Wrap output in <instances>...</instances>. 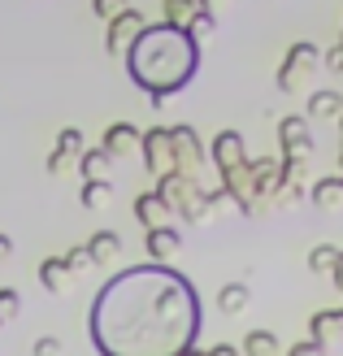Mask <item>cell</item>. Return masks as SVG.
<instances>
[{"mask_svg": "<svg viewBox=\"0 0 343 356\" xmlns=\"http://www.w3.org/2000/svg\"><path fill=\"white\" fill-rule=\"evenodd\" d=\"M200 70V44L191 40L183 26H143L135 40H131V52H126V74H131L143 92L152 100H166L174 92L196 79Z\"/></svg>", "mask_w": 343, "mask_h": 356, "instance_id": "2", "label": "cell"}, {"mask_svg": "<svg viewBox=\"0 0 343 356\" xmlns=\"http://www.w3.org/2000/svg\"><path fill=\"white\" fill-rule=\"evenodd\" d=\"M218 305H222V313H244L248 309V287H244V282H226V287H222V296H218Z\"/></svg>", "mask_w": 343, "mask_h": 356, "instance_id": "19", "label": "cell"}, {"mask_svg": "<svg viewBox=\"0 0 343 356\" xmlns=\"http://www.w3.org/2000/svg\"><path fill=\"white\" fill-rule=\"evenodd\" d=\"M326 65L335 70V74H343V44H335V48L326 52Z\"/></svg>", "mask_w": 343, "mask_h": 356, "instance_id": "28", "label": "cell"}, {"mask_svg": "<svg viewBox=\"0 0 343 356\" xmlns=\"http://www.w3.org/2000/svg\"><path fill=\"white\" fill-rule=\"evenodd\" d=\"M109 195H113L109 191V178H96V183L83 187V204L87 209H104V204H109Z\"/></svg>", "mask_w": 343, "mask_h": 356, "instance_id": "21", "label": "cell"}, {"mask_svg": "<svg viewBox=\"0 0 343 356\" xmlns=\"http://www.w3.org/2000/svg\"><path fill=\"white\" fill-rule=\"evenodd\" d=\"M161 9H166V22L170 26H187V17L196 13V0H166Z\"/></svg>", "mask_w": 343, "mask_h": 356, "instance_id": "22", "label": "cell"}, {"mask_svg": "<svg viewBox=\"0 0 343 356\" xmlns=\"http://www.w3.org/2000/svg\"><path fill=\"white\" fill-rule=\"evenodd\" d=\"M170 135V156H174V174H191L196 165L205 161V148L196 144V135L187 131V127H174V131H166Z\"/></svg>", "mask_w": 343, "mask_h": 356, "instance_id": "4", "label": "cell"}, {"mask_svg": "<svg viewBox=\"0 0 343 356\" xmlns=\"http://www.w3.org/2000/svg\"><path fill=\"white\" fill-rule=\"evenodd\" d=\"M335 257H339V248H330V243H321V248H313V257H309V270H313V274H330V265H335Z\"/></svg>", "mask_w": 343, "mask_h": 356, "instance_id": "24", "label": "cell"}, {"mask_svg": "<svg viewBox=\"0 0 343 356\" xmlns=\"http://www.w3.org/2000/svg\"><path fill=\"white\" fill-rule=\"evenodd\" d=\"M339 113H343L339 92H313L309 96V118H339Z\"/></svg>", "mask_w": 343, "mask_h": 356, "instance_id": "15", "label": "cell"}, {"mask_svg": "<svg viewBox=\"0 0 343 356\" xmlns=\"http://www.w3.org/2000/svg\"><path fill=\"white\" fill-rule=\"evenodd\" d=\"M209 356H239V352H234V348H213Z\"/></svg>", "mask_w": 343, "mask_h": 356, "instance_id": "32", "label": "cell"}, {"mask_svg": "<svg viewBox=\"0 0 343 356\" xmlns=\"http://www.w3.org/2000/svg\"><path fill=\"white\" fill-rule=\"evenodd\" d=\"M9 252H13V239H9V235H0V265L9 261Z\"/></svg>", "mask_w": 343, "mask_h": 356, "instance_id": "30", "label": "cell"}, {"mask_svg": "<svg viewBox=\"0 0 343 356\" xmlns=\"http://www.w3.org/2000/svg\"><path fill=\"white\" fill-rule=\"evenodd\" d=\"M13 313H17V291L0 287V322H13Z\"/></svg>", "mask_w": 343, "mask_h": 356, "instance_id": "26", "label": "cell"}, {"mask_svg": "<svg viewBox=\"0 0 343 356\" xmlns=\"http://www.w3.org/2000/svg\"><path fill=\"white\" fill-rule=\"evenodd\" d=\"M135 213H139V222L143 226H166V218H170V209H166V200H161V195L157 191H143L139 195V200H135Z\"/></svg>", "mask_w": 343, "mask_h": 356, "instance_id": "9", "label": "cell"}, {"mask_svg": "<svg viewBox=\"0 0 343 356\" xmlns=\"http://www.w3.org/2000/svg\"><path fill=\"white\" fill-rule=\"evenodd\" d=\"M183 31L191 35V40H196V44H200V40H209V35H213V31H218V17H213L209 9H200V5H196V13L187 17V26H183Z\"/></svg>", "mask_w": 343, "mask_h": 356, "instance_id": "18", "label": "cell"}, {"mask_svg": "<svg viewBox=\"0 0 343 356\" xmlns=\"http://www.w3.org/2000/svg\"><path fill=\"white\" fill-rule=\"evenodd\" d=\"M35 356H61V339H40L35 343Z\"/></svg>", "mask_w": 343, "mask_h": 356, "instance_id": "27", "label": "cell"}, {"mask_svg": "<svg viewBox=\"0 0 343 356\" xmlns=\"http://www.w3.org/2000/svg\"><path fill=\"white\" fill-rule=\"evenodd\" d=\"M139 144H143V152H148V170H152L157 178L174 170V156H170V135L161 131V127H157V131H148V135L139 139Z\"/></svg>", "mask_w": 343, "mask_h": 356, "instance_id": "7", "label": "cell"}, {"mask_svg": "<svg viewBox=\"0 0 343 356\" xmlns=\"http://www.w3.org/2000/svg\"><path fill=\"white\" fill-rule=\"evenodd\" d=\"M213 5H218V0H200V9H213Z\"/></svg>", "mask_w": 343, "mask_h": 356, "instance_id": "33", "label": "cell"}, {"mask_svg": "<svg viewBox=\"0 0 343 356\" xmlns=\"http://www.w3.org/2000/svg\"><path fill=\"white\" fill-rule=\"evenodd\" d=\"M339 131H343V118H339Z\"/></svg>", "mask_w": 343, "mask_h": 356, "instance_id": "34", "label": "cell"}, {"mask_svg": "<svg viewBox=\"0 0 343 356\" xmlns=\"http://www.w3.org/2000/svg\"><path fill=\"white\" fill-rule=\"evenodd\" d=\"M178 230H170V226H152L148 230V257H157V261H166V257H174L178 252Z\"/></svg>", "mask_w": 343, "mask_h": 356, "instance_id": "12", "label": "cell"}, {"mask_svg": "<svg viewBox=\"0 0 343 356\" xmlns=\"http://www.w3.org/2000/svg\"><path fill=\"white\" fill-rule=\"evenodd\" d=\"M139 131L131 127V122H118V127H109V135H104V148H109V156H122V152H131L139 148Z\"/></svg>", "mask_w": 343, "mask_h": 356, "instance_id": "10", "label": "cell"}, {"mask_svg": "<svg viewBox=\"0 0 343 356\" xmlns=\"http://www.w3.org/2000/svg\"><path fill=\"white\" fill-rule=\"evenodd\" d=\"M40 282L48 291H65V282H70V270L61 265V257H48L44 265H40Z\"/></svg>", "mask_w": 343, "mask_h": 356, "instance_id": "17", "label": "cell"}, {"mask_svg": "<svg viewBox=\"0 0 343 356\" xmlns=\"http://www.w3.org/2000/svg\"><path fill=\"white\" fill-rule=\"evenodd\" d=\"M317 61H321V57H317V48H313L309 40H304V44H292V52H287V61H282V70H278V87H282V92H296L300 79H309Z\"/></svg>", "mask_w": 343, "mask_h": 356, "instance_id": "3", "label": "cell"}, {"mask_svg": "<svg viewBox=\"0 0 343 356\" xmlns=\"http://www.w3.org/2000/svg\"><path fill=\"white\" fill-rule=\"evenodd\" d=\"M113 165L109 148H92V152H79V170H83V183H96V178H104Z\"/></svg>", "mask_w": 343, "mask_h": 356, "instance_id": "11", "label": "cell"}, {"mask_svg": "<svg viewBox=\"0 0 343 356\" xmlns=\"http://www.w3.org/2000/svg\"><path fill=\"white\" fill-rule=\"evenodd\" d=\"M200 300L183 274L139 265L104 282L92 305V343L104 356H187Z\"/></svg>", "mask_w": 343, "mask_h": 356, "instance_id": "1", "label": "cell"}, {"mask_svg": "<svg viewBox=\"0 0 343 356\" xmlns=\"http://www.w3.org/2000/svg\"><path fill=\"white\" fill-rule=\"evenodd\" d=\"M79 152H83V135L74 127H65L57 135V148H52V156H48V174H61L70 165V156H79Z\"/></svg>", "mask_w": 343, "mask_h": 356, "instance_id": "8", "label": "cell"}, {"mask_svg": "<svg viewBox=\"0 0 343 356\" xmlns=\"http://www.w3.org/2000/svg\"><path fill=\"white\" fill-rule=\"evenodd\" d=\"M292 356H326V352H321V348L309 339V343H296V348H292Z\"/></svg>", "mask_w": 343, "mask_h": 356, "instance_id": "29", "label": "cell"}, {"mask_svg": "<svg viewBox=\"0 0 343 356\" xmlns=\"http://www.w3.org/2000/svg\"><path fill=\"white\" fill-rule=\"evenodd\" d=\"M278 139H282V152L292 156V161H304V156L313 152V135L304 127V118H296V113L278 122Z\"/></svg>", "mask_w": 343, "mask_h": 356, "instance_id": "5", "label": "cell"}, {"mask_svg": "<svg viewBox=\"0 0 343 356\" xmlns=\"http://www.w3.org/2000/svg\"><path fill=\"white\" fill-rule=\"evenodd\" d=\"M313 204H317V209H335V204H343V178H339V174L321 178V183L313 187Z\"/></svg>", "mask_w": 343, "mask_h": 356, "instance_id": "14", "label": "cell"}, {"mask_svg": "<svg viewBox=\"0 0 343 356\" xmlns=\"http://www.w3.org/2000/svg\"><path fill=\"white\" fill-rule=\"evenodd\" d=\"M122 9H131V5H126V0H92V13L96 17H109V22H113Z\"/></svg>", "mask_w": 343, "mask_h": 356, "instance_id": "25", "label": "cell"}, {"mask_svg": "<svg viewBox=\"0 0 343 356\" xmlns=\"http://www.w3.org/2000/svg\"><path fill=\"white\" fill-rule=\"evenodd\" d=\"M330 274H335V282H339V287H343V252L335 257V265H330Z\"/></svg>", "mask_w": 343, "mask_h": 356, "instance_id": "31", "label": "cell"}, {"mask_svg": "<svg viewBox=\"0 0 343 356\" xmlns=\"http://www.w3.org/2000/svg\"><path fill=\"white\" fill-rule=\"evenodd\" d=\"M87 252H92V261H109V257L122 252V239L113 235V230H96L92 243H87Z\"/></svg>", "mask_w": 343, "mask_h": 356, "instance_id": "16", "label": "cell"}, {"mask_svg": "<svg viewBox=\"0 0 343 356\" xmlns=\"http://www.w3.org/2000/svg\"><path fill=\"white\" fill-rule=\"evenodd\" d=\"M143 26H148V22H143V13H135V9H122V13L113 17V22H109V35H104V44H109V52H122V48H126V44H131L135 35L143 31Z\"/></svg>", "mask_w": 343, "mask_h": 356, "instance_id": "6", "label": "cell"}, {"mask_svg": "<svg viewBox=\"0 0 343 356\" xmlns=\"http://www.w3.org/2000/svg\"><path fill=\"white\" fill-rule=\"evenodd\" d=\"M244 352L248 356H278V339L269 330H252L248 339H244Z\"/></svg>", "mask_w": 343, "mask_h": 356, "instance_id": "20", "label": "cell"}, {"mask_svg": "<svg viewBox=\"0 0 343 356\" xmlns=\"http://www.w3.org/2000/svg\"><path fill=\"white\" fill-rule=\"evenodd\" d=\"M330 339H343V313H317L313 317V343L326 352Z\"/></svg>", "mask_w": 343, "mask_h": 356, "instance_id": "13", "label": "cell"}, {"mask_svg": "<svg viewBox=\"0 0 343 356\" xmlns=\"http://www.w3.org/2000/svg\"><path fill=\"white\" fill-rule=\"evenodd\" d=\"M61 265H65L70 274H83V270H92L96 261H92V252H87V243H83V248H70V252L61 257Z\"/></svg>", "mask_w": 343, "mask_h": 356, "instance_id": "23", "label": "cell"}]
</instances>
